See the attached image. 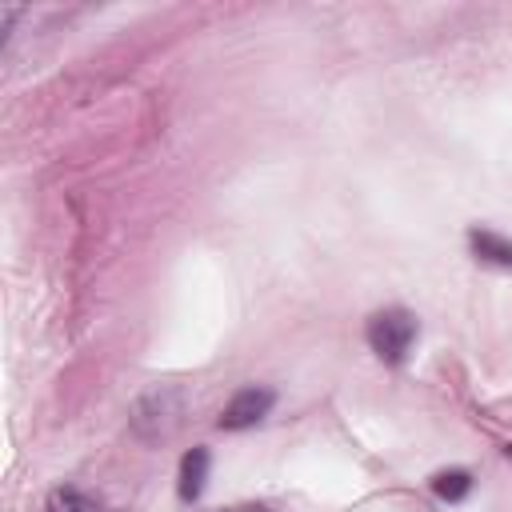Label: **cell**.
Instances as JSON below:
<instances>
[{
  "label": "cell",
  "mask_w": 512,
  "mask_h": 512,
  "mask_svg": "<svg viewBox=\"0 0 512 512\" xmlns=\"http://www.w3.org/2000/svg\"><path fill=\"white\" fill-rule=\"evenodd\" d=\"M272 404H276V392L272 388H240L228 404H224V412H220V428L224 432H240V428H252V424H260L268 412H272Z\"/></svg>",
  "instance_id": "obj_3"
},
{
  "label": "cell",
  "mask_w": 512,
  "mask_h": 512,
  "mask_svg": "<svg viewBox=\"0 0 512 512\" xmlns=\"http://www.w3.org/2000/svg\"><path fill=\"white\" fill-rule=\"evenodd\" d=\"M208 464H212V456H208V448H188L184 452V460H180V480H176V492H180V500H196L200 492H204V480H208Z\"/></svg>",
  "instance_id": "obj_4"
},
{
  "label": "cell",
  "mask_w": 512,
  "mask_h": 512,
  "mask_svg": "<svg viewBox=\"0 0 512 512\" xmlns=\"http://www.w3.org/2000/svg\"><path fill=\"white\" fill-rule=\"evenodd\" d=\"M44 512H96V504L76 488H56V492H48Z\"/></svg>",
  "instance_id": "obj_7"
},
{
  "label": "cell",
  "mask_w": 512,
  "mask_h": 512,
  "mask_svg": "<svg viewBox=\"0 0 512 512\" xmlns=\"http://www.w3.org/2000/svg\"><path fill=\"white\" fill-rule=\"evenodd\" d=\"M412 340H416V320L404 308H384V312H376L368 320V348L384 364H400L408 356Z\"/></svg>",
  "instance_id": "obj_2"
},
{
  "label": "cell",
  "mask_w": 512,
  "mask_h": 512,
  "mask_svg": "<svg viewBox=\"0 0 512 512\" xmlns=\"http://www.w3.org/2000/svg\"><path fill=\"white\" fill-rule=\"evenodd\" d=\"M468 244H472L476 260L512 268V240H504V236H496V232H488V228H472V232H468Z\"/></svg>",
  "instance_id": "obj_5"
},
{
  "label": "cell",
  "mask_w": 512,
  "mask_h": 512,
  "mask_svg": "<svg viewBox=\"0 0 512 512\" xmlns=\"http://www.w3.org/2000/svg\"><path fill=\"white\" fill-rule=\"evenodd\" d=\"M508 456H512V448H508Z\"/></svg>",
  "instance_id": "obj_9"
},
{
  "label": "cell",
  "mask_w": 512,
  "mask_h": 512,
  "mask_svg": "<svg viewBox=\"0 0 512 512\" xmlns=\"http://www.w3.org/2000/svg\"><path fill=\"white\" fill-rule=\"evenodd\" d=\"M184 408H188V392L176 388V384H156L148 388L132 412H128V424L132 432L144 440V444H160L168 436H176V428L184 424Z\"/></svg>",
  "instance_id": "obj_1"
},
{
  "label": "cell",
  "mask_w": 512,
  "mask_h": 512,
  "mask_svg": "<svg viewBox=\"0 0 512 512\" xmlns=\"http://www.w3.org/2000/svg\"><path fill=\"white\" fill-rule=\"evenodd\" d=\"M224 512H268L264 504H236V508H224Z\"/></svg>",
  "instance_id": "obj_8"
},
{
  "label": "cell",
  "mask_w": 512,
  "mask_h": 512,
  "mask_svg": "<svg viewBox=\"0 0 512 512\" xmlns=\"http://www.w3.org/2000/svg\"><path fill=\"white\" fill-rule=\"evenodd\" d=\"M432 492H436L440 500H448V504H456V500H464V496L472 492V476H468V472H460V468H448V472H436V476H432Z\"/></svg>",
  "instance_id": "obj_6"
}]
</instances>
